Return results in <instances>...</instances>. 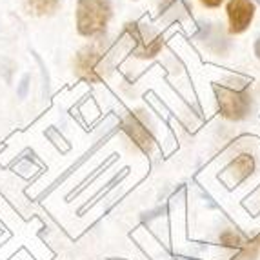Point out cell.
<instances>
[{
  "mask_svg": "<svg viewBox=\"0 0 260 260\" xmlns=\"http://www.w3.org/2000/svg\"><path fill=\"white\" fill-rule=\"evenodd\" d=\"M113 70L111 46L104 40H96L84 46L75 58V73L87 82H100Z\"/></svg>",
  "mask_w": 260,
  "mask_h": 260,
  "instance_id": "cell-1",
  "label": "cell"
},
{
  "mask_svg": "<svg viewBox=\"0 0 260 260\" xmlns=\"http://www.w3.org/2000/svg\"><path fill=\"white\" fill-rule=\"evenodd\" d=\"M217 93L218 108H220L222 117L230 120H244L251 113L253 96L249 93V87L242 80H228L215 86Z\"/></svg>",
  "mask_w": 260,
  "mask_h": 260,
  "instance_id": "cell-2",
  "label": "cell"
},
{
  "mask_svg": "<svg viewBox=\"0 0 260 260\" xmlns=\"http://www.w3.org/2000/svg\"><path fill=\"white\" fill-rule=\"evenodd\" d=\"M113 9L109 0H78L77 29L82 37H96L104 33Z\"/></svg>",
  "mask_w": 260,
  "mask_h": 260,
  "instance_id": "cell-3",
  "label": "cell"
},
{
  "mask_svg": "<svg viewBox=\"0 0 260 260\" xmlns=\"http://www.w3.org/2000/svg\"><path fill=\"white\" fill-rule=\"evenodd\" d=\"M124 37L129 40L131 51L139 58H153L162 49V37L155 27L142 22H129L124 27Z\"/></svg>",
  "mask_w": 260,
  "mask_h": 260,
  "instance_id": "cell-4",
  "label": "cell"
},
{
  "mask_svg": "<svg viewBox=\"0 0 260 260\" xmlns=\"http://www.w3.org/2000/svg\"><path fill=\"white\" fill-rule=\"evenodd\" d=\"M122 129L126 131L127 137H129L144 153L151 151V146H153V142H155V139H153V127H151V122L148 120V117H146L142 111L127 115V117L124 118V122H122Z\"/></svg>",
  "mask_w": 260,
  "mask_h": 260,
  "instance_id": "cell-5",
  "label": "cell"
},
{
  "mask_svg": "<svg viewBox=\"0 0 260 260\" xmlns=\"http://www.w3.org/2000/svg\"><path fill=\"white\" fill-rule=\"evenodd\" d=\"M255 15V4L251 0H230L228 4V18H230V31L240 35L249 27Z\"/></svg>",
  "mask_w": 260,
  "mask_h": 260,
  "instance_id": "cell-6",
  "label": "cell"
},
{
  "mask_svg": "<svg viewBox=\"0 0 260 260\" xmlns=\"http://www.w3.org/2000/svg\"><path fill=\"white\" fill-rule=\"evenodd\" d=\"M191 6L187 4V0H162L160 4V20L168 22H182L189 17Z\"/></svg>",
  "mask_w": 260,
  "mask_h": 260,
  "instance_id": "cell-7",
  "label": "cell"
},
{
  "mask_svg": "<svg viewBox=\"0 0 260 260\" xmlns=\"http://www.w3.org/2000/svg\"><path fill=\"white\" fill-rule=\"evenodd\" d=\"M228 171L235 178V182H242V180H246L255 171V158H253V155L242 153V155H239L228 166Z\"/></svg>",
  "mask_w": 260,
  "mask_h": 260,
  "instance_id": "cell-8",
  "label": "cell"
},
{
  "mask_svg": "<svg viewBox=\"0 0 260 260\" xmlns=\"http://www.w3.org/2000/svg\"><path fill=\"white\" fill-rule=\"evenodd\" d=\"M29 13H35L39 17L53 15L60 6V0H24Z\"/></svg>",
  "mask_w": 260,
  "mask_h": 260,
  "instance_id": "cell-9",
  "label": "cell"
},
{
  "mask_svg": "<svg viewBox=\"0 0 260 260\" xmlns=\"http://www.w3.org/2000/svg\"><path fill=\"white\" fill-rule=\"evenodd\" d=\"M258 251H260V237H256V239L242 244L237 260H255L258 256Z\"/></svg>",
  "mask_w": 260,
  "mask_h": 260,
  "instance_id": "cell-10",
  "label": "cell"
},
{
  "mask_svg": "<svg viewBox=\"0 0 260 260\" xmlns=\"http://www.w3.org/2000/svg\"><path fill=\"white\" fill-rule=\"evenodd\" d=\"M220 242L224 244L225 247H242L244 240L239 233H233V231H225V233L220 235Z\"/></svg>",
  "mask_w": 260,
  "mask_h": 260,
  "instance_id": "cell-11",
  "label": "cell"
},
{
  "mask_svg": "<svg viewBox=\"0 0 260 260\" xmlns=\"http://www.w3.org/2000/svg\"><path fill=\"white\" fill-rule=\"evenodd\" d=\"M200 2H202V6H206V8H218L224 0H200Z\"/></svg>",
  "mask_w": 260,
  "mask_h": 260,
  "instance_id": "cell-12",
  "label": "cell"
},
{
  "mask_svg": "<svg viewBox=\"0 0 260 260\" xmlns=\"http://www.w3.org/2000/svg\"><path fill=\"white\" fill-rule=\"evenodd\" d=\"M255 55L258 56V60H260V39L255 42Z\"/></svg>",
  "mask_w": 260,
  "mask_h": 260,
  "instance_id": "cell-13",
  "label": "cell"
}]
</instances>
